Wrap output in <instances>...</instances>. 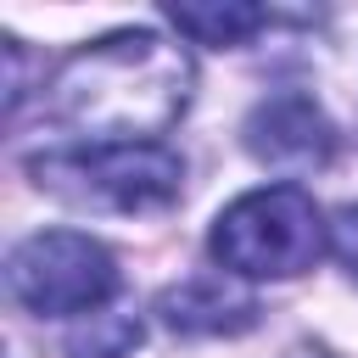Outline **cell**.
<instances>
[{
    "label": "cell",
    "mask_w": 358,
    "mask_h": 358,
    "mask_svg": "<svg viewBox=\"0 0 358 358\" xmlns=\"http://www.w3.org/2000/svg\"><path fill=\"white\" fill-rule=\"evenodd\" d=\"M157 313L179 336H241V330L257 324V302L246 291H235L224 274H201V280H185V285L162 291Z\"/></svg>",
    "instance_id": "cell-6"
},
{
    "label": "cell",
    "mask_w": 358,
    "mask_h": 358,
    "mask_svg": "<svg viewBox=\"0 0 358 358\" xmlns=\"http://www.w3.org/2000/svg\"><path fill=\"white\" fill-rule=\"evenodd\" d=\"M129 347H140V319L129 313H90L67 336V358H123Z\"/></svg>",
    "instance_id": "cell-8"
},
{
    "label": "cell",
    "mask_w": 358,
    "mask_h": 358,
    "mask_svg": "<svg viewBox=\"0 0 358 358\" xmlns=\"http://www.w3.org/2000/svg\"><path fill=\"white\" fill-rule=\"evenodd\" d=\"M6 285L28 313H95L112 291H117V268L112 252L78 229H50V235H28L11 263H6Z\"/></svg>",
    "instance_id": "cell-4"
},
{
    "label": "cell",
    "mask_w": 358,
    "mask_h": 358,
    "mask_svg": "<svg viewBox=\"0 0 358 358\" xmlns=\"http://www.w3.org/2000/svg\"><path fill=\"white\" fill-rule=\"evenodd\" d=\"M246 151L274 173H313L330 162L336 129L308 95H268L246 117Z\"/></svg>",
    "instance_id": "cell-5"
},
{
    "label": "cell",
    "mask_w": 358,
    "mask_h": 358,
    "mask_svg": "<svg viewBox=\"0 0 358 358\" xmlns=\"http://www.w3.org/2000/svg\"><path fill=\"white\" fill-rule=\"evenodd\" d=\"M190 101V62L151 28L106 34L62 62L50 78V117L95 145H151Z\"/></svg>",
    "instance_id": "cell-1"
},
{
    "label": "cell",
    "mask_w": 358,
    "mask_h": 358,
    "mask_svg": "<svg viewBox=\"0 0 358 358\" xmlns=\"http://www.w3.org/2000/svg\"><path fill=\"white\" fill-rule=\"evenodd\" d=\"M319 252H324V224L313 196L296 185L252 190L235 207H224L213 224V257L246 280H291L313 268Z\"/></svg>",
    "instance_id": "cell-2"
},
{
    "label": "cell",
    "mask_w": 358,
    "mask_h": 358,
    "mask_svg": "<svg viewBox=\"0 0 358 358\" xmlns=\"http://www.w3.org/2000/svg\"><path fill=\"white\" fill-rule=\"evenodd\" d=\"M330 246H336L341 268L358 280V207H341V213H336V224H330Z\"/></svg>",
    "instance_id": "cell-9"
},
{
    "label": "cell",
    "mask_w": 358,
    "mask_h": 358,
    "mask_svg": "<svg viewBox=\"0 0 358 358\" xmlns=\"http://www.w3.org/2000/svg\"><path fill=\"white\" fill-rule=\"evenodd\" d=\"M34 179L78 207L145 213L179 196L185 162L168 145H78V151L34 157Z\"/></svg>",
    "instance_id": "cell-3"
},
{
    "label": "cell",
    "mask_w": 358,
    "mask_h": 358,
    "mask_svg": "<svg viewBox=\"0 0 358 358\" xmlns=\"http://www.w3.org/2000/svg\"><path fill=\"white\" fill-rule=\"evenodd\" d=\"M173 17V28L179 34H190L196 45H241L246 34H257L263 22H268V11H257V6H241V0H224V6H173L168 11Z\"/></svg>",
    "instance_id": "cell-7"
}]
</instances>
